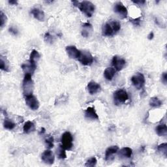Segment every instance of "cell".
<instances>
[{
    "mask_svg": "<svg viewBox=\"0 0 167 167\" xmlns=\"http://www.w3.org/2000/svg\"><path fill=\"white\" fill-rule=\"evenodd\" d=\"M97 162V161L96 157H91L86 161L85 166H88V167H93V166L96 165Z\"/></svg>",
    "mask_w": 167,
    "mask_h": 167,
    "instance_id": "29",
    "label": "cell"
},
{
    "mask_svg": "<svg viewBox=\"0 0 167 167\" xmlns=\"http://www.w3.org/2000/svg\"><path fill=\"white\" fill-rule=\"evenodd\" d=\"M45 143L46 147L48 149H51L54 147V138L52 137H50L45 140Z\"/></svg>",
    "mask_w": 167,
    "mask_h": 167,
    "instance_id": "30",
    "label": "cell"
},
{
    "mask_svg": "<svg viewBox=\"0 0 167 167\" xmlns=\"http://www.w3.org/2000/svg\"><path fill=\"white\" fill-rule=\"evenodd\" d=\"M114 12L118 14L121 19H125L127 16V9L121 2H118L114 5Z\"/></svg>",
    "mask_w": 167,
    "mask_h": 167,
    "instance_id": "9",
    "label": "cell"
},
{
    "mask_svg": "<svg viewBox=\"0 0 167 167\" xmlns=\"http://www.w3.org/2000/svg\"><path fill=\"white\" fill-rule=\"evenodd\" d=\"M118 150L119 147L118 146H112L109 148H108L105 152V159L106 161L110 160L112 155L118 152Z\"/></svg>",
    "mask_w": 167,
    "mask_h": 167,
    "instance_id": "16",
    "label": "cell"
},
{
    "mask_svg": "<svg viewBox=\"0 0 167 167\" xmlns=\"http://www.w3.org/2000/svg\"><path fill=\"white\" fill-rule=\"evenodd\" d=\"M37 68V65L28 61L22 65V69L26 74L32 75Z\"/></svg>",
    "mask_w": 167,
    "mask_h": 167,
    "instance_id": "12",
    "label": "cell"
},
{
    "mask_svg": "<svg viewBox=\"0 0 167 167\" xmlns=\"http://www.w3.org/2000/svg\"><path fill=\"white\" fill-rule=\"evenodd\" d=\"M85 117L90 120H98L99 116L96 113L95 108L93 107H88L85 111Z\"/></svg>",
    "mask_w": 167,
    "mask_h": 167,
    "instance_id": "18",
    "label": "cell"
},
{
    "mask_svg": "<svg viewBox=\"0 0 167 167\" xmlns=\"http://www.w3.org/2000/svg\"><path fill=\"white\" fill-rule=\"evenodd\" d=\"M40 54L39 53L35 51V50H33L32 52L30 54V62H31V63L36 64L37 62L40 59Z\"/></svg>",
    "mask_w": 167,
    "mask_h": 167,
    "instance_id": "24",
    "label": "cell"
},
{
    "mask_svg": "<svg viewBox=\"0 0 167 167\" xmlns=\"http://www.w3.org/2000/svg\"><path fill=\"white\" fill-rule=\"evenodd\" d=\"M154 33L152 31V32L149 33V34L148 36V38L149 40H152L154 39Z\"/></svg>",
    "mask_w": 167,
    "mask_h": 167,
    "instance_id": "36",
    "label": "cell"
},
{
    "mask_svg": "<svg viewBox=\"0 0 167 167\" xmlns=\"http://www.w3.org/2000/svg\"><path fill=\"white\" fill-rule=\"evenodd\" d=\"M92 32H93L92 25L90 24L89 23H84L82 25L81 33L82 35L84 37L86 38L89 37L91 35Z\"/></svg>",
    "mask_w": 167,
    "mask_h": 167,
    "instance_id": "15",
    "label": "cell"
},
{
    "mask_svg": "<svg viewBox=\"0 0 167 167\" xmlns=\"http://www.w3.org/2000/svg\"><path fill=\"white\" fill-rule=\"evenodd\" d=\"M157 151L166 157L167 155V144L163 143L159 145L157 147Z\"/></svg>",
    "mask_w": 167,
    "mask_h": 167,
    "instance_id": "27",
    "label": "cell"
},
{
    "mask_svg": "<svg viewBox=\"0 0 167 167\" xmlns=\"http://www.w3.org/2000/svg\"><path fill=\"white\" fill-rule=\"evenodd\" d=\"M77 7L79 8L81 12L86 14L88 17H91L95 11L94 5L89 1H83L82 2H79Z\"/></svg>",
    "mask_w": 167,
    "mask_h": 167,
    "instance_id": "3",
    "label": "cell"
},
{
    "mask_svg": "<svg viewBox=\"0 0 167 167\" xmlns=\"http://www.w3.org/2000/svg\"><path fill=\"white\" fill-rule=\"evenodd\" d=\"M73 138L72 135L69 132H65L62 137V146L67 150H70L73 146Z\"/></svg>",
    "mask_w": 167,
    "mask_h": 167,
    "instance_id": "5",
    "label": "cell"
},
{
    "mask_svg": "<svg viewBox=\"0 0 167 167\" xmlns=\"http://www.w3.org/2000/svg\"><path fill=\"white\" fill-rule=\"evenodd\" d=\"M9 31L10 33H13V34L14 35H18V33H19L18 30L16 29L15 27H14V26H11V28H9Z\"/></svg>",
    "mask_w": 167,
    "mask_h": 167,
    "instance_id": "34",
    "label": "cell"
},
{
    "mask_svg": "<svg viewBox=\"0 0 167 167\" xmlns=\"http://www.w3.org/2000/svg\"><path fill=\"white\" fill-rule=\"evenodd\" d=\"M157 135L159 137H164L167 135V127L166 124H160L155 128Z\"/></svg>",
    "mask_w": 167,
    "mask_h": 167,
    "instance_id": "21",
    "label": "cell"
},
{
    "mask_svg": "<svg viewBox=\"0 0 167 167\" xmlns=\"http://www.w3.org/2000/svg\"><path fill=\"white\" fill-rule=\"evenodd\" d=\"M45 40L48 43H52L53 42V37L51 35V33L47 32L45 35Z\"/></svg>",
    "mask_w": 167,
    "mask_h": 167,
    "instance_id": "31",
    "label": "cell"
},
{
    "mask_svg": "<svg viewBox=\"0 0 167 167\" xmlns=\"http://www.w3.org/2000/svg\"><path fill=\"white\" fill-rule=\"evenodd\" d=\"M129 99L127 91L124 89H118L114 94V103L116 105L123 104L127 101Z\"/></svg>",
    "mask_w": 167,
    "mask_h": 167,
    "instance_id": "4",
    "label": "cell"
},
{
    "mask_svg": "<svg viewBox=\"0 0 167 167\" xmlns=\"http://www.w3.org/2000/svg\"><path fill=\"white\" fill-rule=\"evenodd\" d=\"M132 2L136 4H139V5H143L146 3L145 1H132Z\"/></svg>",
    "mask_w": 167,
    "mask_h": 167,
    "instance_id": "37",
    "label": "cell"
},
{
    "mask_svg": "<svg viewBox=\"0 0 167 167\" xmlns=\"http://www.w3.org/2000/svg\"><path fill=\"white\" fill-rule=\"evenodd\" d=\"M66 52L69 57L71 59H78L80 56V52L74 46H68L66 47Z\"/></svg>",
    "mask_w": 167,
    "mask_h": 167,
    "instance_id": "13",
    "label": "cell"
},
{
    "mask_svg": "<svg viewBox=\"0 0 167 167\" xmlns=\"http://www.w3.org/2000/svg\"><path fill=\"white\" fill-rule=\"evenodd\" d=\"M31 13L33 14V16H34V18L38 20L39 21L43 22L45 20V13L42 10L37 9V8H35V9L31 10Z\"/></svg>",
    "mask_w": 167,
    "mask_h": 167,
    "instance_id": "17",
    "label": "cell"
},
{
    "mask_svg": "<svg viewBox=\"0 0 167 167\" xmlns=\"http://www.w3.org/2000/svg\"><path fill=\"white\" fill-rule=\"evenodd\" d=\"M149 105L154 108H157L162 105V102L158 97H152L149 100Z\"/></svg>",
    "mask_w": 167,
    "mask_h": 167,
    "instance_id": "25",
    "label": "cell"
},
{
    "mask_svg": "<svg viewBox=\"0 0 167 167\" xmlns=\"http://www.w3.org/2000/svg\"><path fill=\"white\" fill-rule=\"evenodd\" d=\"M26 103L32 110H37L40 105L37 99L33 95H30L26 97Z\"/></svg>",
    "mask_w": 167,
    "mask_h": 167,
    "instance_id": "8",
    "label": "cell"
},
{
    "mask_svg": "<svg viewBox=\"0 0 167 167\" xmlns=\"http://www.w3.org/2000/svg\"><path fill=\"white\" fill-rule=\"evenodd\" d=\"M116 70L113 67H107L104 71V77L107 80H112L115 76Z\"/></svg>",
    "mask_w": 167,
    "mask_h": 167,
    "instance_id": "22",
    "label": "cell"
},
{
    "mask_svg": "<svg viewBox=\"0 0 167 167\" xmlns=\"http://www.w3.org/2000/svg\"><path fill=\"white\" fill-rule=\"evenodd\" d=\"M45 132V129L44 128H42L41 129V131H40V133H44Z\"/></svg>",
    "mask_w": 167,
    "mask_h": 167,
    "instance_id": "39",
    "label": "cell"
},
{
    "mask_svg": "<svg viewBox=\"0 0 167 167\" xmlns=\"http://www.w3.org/2000/svg\"><path fill=\"white\" fill-rule=\"evenodd\" d=\"M3 127L8 130H13L15 127L16 124L10 119L5 118L3 122Z\"/></svg>",
    "mask_w": 167,
    "mask_h": 167,
    "instance_id": "26",
    "label": "cell"
},
{
    "mask_svg": "<svg viewBox=\"0 0 167 167\" xmlns=\"http://www.w3.org/2000/svg\"><path fill=\"white\" fill-rule=\"evenodd\" d=\"M140 17L139 18H137V19H131L130 20V22H132V24L133 25H135V26H140V22H141V20H140Z\"/></svg>",
    "mask_w": 167,
    "mask_h": 167,
    "instance_id": "33",
    "label": "cell"
},
{
    "mask_svg": "<svg viewBox=\"0 0 167 167\" xmlns=\"http://www.w3.org/2000/svg\"><path fill=\"white\" fill-rule=\"evenodd\" d=\"M35 130V124L32 121H28L25 123L23 127V131L25 134H29V133L34 131Z\"/></svg>",
    "mask_w": 167,
    "mask_h": 167,
    "instance_id": "20",
    "label": "cell"
},
{
    "mask_svg": "<svg viewBox=\"0 0 167 167\" xmlns=\"http://www.w3.org/2000/svg\"><path fill=\"white\" fill-rule=\"evenodd\" d=\"M0 18H1V27L3 28L7 20V16L2 11H1V14H0Z\"/></svg>",
    "mask_w": 167,
    "mask_h": 167,
    "instance_id": "32",
    "label": "cell"
},
{
    "mask_svg": "<svg viewBox=\"0 0 167 167\" xmlns=\"http://www.w3.org/2000/svg\"><path fill=\"white\" fill-rule=\"evenodd\" d=\"M87 88L88 90V92L91 95L96 94L98 92H99V91H101V86H100V84H99L98 83H96L94 81L89 82L88 83Z\"/></svg>",
    "mask_w": 167,
    "mask_h": 167,
    "instance_id": "14",
    "label": "cell"
},
{
    "mask_svg": "<svg viewBox=\"0 0 167 167\" xmlns=\"http://www.w3.org/2000/svg\"><path fill=\"white\" fill-rule=\"evenodd\" d=\"M65 149H64L62 146H60L59 148L57 149V154L58 157L60 159H64L67 158V154L65 152Z\"/></svg>",
    "mask_w": 167,
    "mask_h": 167,
    "instance_id": "28",
    "label": "cell"
},
{
    "mask_svg": "<svg viewBox=\"0 0 167 167\" xmlns=\"http://www.w3.org/2000/svg\"><path fill=\"white\" fill-rule=\"evenodd\" d=\"M0 68L4 71H9V62L7 61L6 57H3V56H1V58H0Z\"/></svg>",
    "mask_w": 167,
    "mask_h": 167,
    "instance_id": "23",
    "label": "cell"
},
{
    "mask_svg": "<svg viewBox=\"0 0 167 167\" xmlns=\"http://www.w3.org/2000/svg\"><path fill=\"white\" fill-rule=\"evenodd\" d=\"M112 63L115 70L120 71L124 68L125 64H126V61H125L123 58L118 56H116L113 57Z\"/></svg>",
    "mask_w": 167,
    "mask_h": 167,
    "instance_id": "11",
    "label": "cell"
},
{
    "mask_svg": "<svg viewBox=\"0 0 167 167\" xmlns=\"http://www.w3.org/2000/svg\"><path fill=\"white\" fill-rule=\"evenodd\" d=\"M145 82V77L144 75L141 73H137L131 78V82L132 85L138 89H140L144 87Z\"/></svg>",
    "mask_w": 167,
    "mask_h": 167,
    "instance_id": "7",
    "label": "cell"
},
{
    "mask_svg": "<svg viewBox=\"0 0 167 167\" xmlns=\"http://www.w3.org/2000/svg\"><path fill=\"white\" fill-rule=\"evenodd\" d=\"M161 81L164 85H166V84H167V73L166 72L163 73L162 74Z\"/></svg>",
    "mask_w": 167,
    "mask_h": 167,
    "instance_id": "35",
    "label": "cell"
},
{
    "mask_svg": "<svg viewBox=\"0 0 167 167\" xmlns=\"http://www.w3.org/2000/svg\"><path fill=\"white\" fill-rule=\"evenodd\" d=\"M9 4H11V5H17L18 4V2L17 1H16V0H11V1H9Z\"/></svg>",
    "mask_w": 167,
    "mask_h": 167,
    "instance_id": "38",
    "label": "cell"
},
{
    "mask_svg": "<svg viewBox=\"0 0 167 167\" xmlns=\"http://www.w3.org/2000/svg\"><path fill=\"white\" fill-rule=\"evenodd\" d=\"M78 60L83 65L89 66L94 62V57L89 52L83 51L80 52Z\"/></svg>",
    "mask_w": 167,
    "mask_h": 167,
    "instance_id": "6",
    "label": "cell"
},
{
    "mask_svg": "<svg viewBox=\"0 0 167 167\" xmlns=\"http://www.w3.org/2000/svg\"><path fill=\"white\" fill-rule=\"evenodd\" d=\"M22 89L24 95L28 96L32 95L33 89H34V84L31 78V75L25 74L22 82Z\"/></svg>",
    "mask_w": 167,
    "mask_h": 167,
    "instance_id": "2",
    "label": "cell"
},
{
    "mask_svg": "<svg viewBox=\"0 0 167 167\" xmlns=\"http://www.w3.org/2000/svg\"><path fill=\"white\" fill-rule=\"evenodd\" d=\"M41 159L46 164H52L54 163L55 157L51 150L46 149L43 154H42Z\"/></svg>",
    "mask_w": 167,
    "mask_h": 167,
    "instance_id": "10",
    "label": "cell"
},
{
    "mask_svg": "<svg viewBox=\"0 0 167 167\" xmlns=\"http://www.w3.org/2000/svg\"><path fill=\"white\" fill-rule=\"evenodd\" d=\"M121 29V24L118 21L112 20L105 24L102 28L103 35L106 37H111L118 33Z\"/></svg>",
    "mask_w": 167,
    "mask_h": 167,
    "instance_id": "1",
    "label": "cell"
},
{
    "mask_svg": "<svg viewBox=\"0 0 167 167\" xmlns=\"http://www.w3.org/2000/svg\"><path fill=\"white\" fill-rule=\"evenodd\" d=\"M132 154V150L129 147H125L121 149L118 155L121 158H131Z\"/></svg>",
    "mask_w": 167,
    "mask_h": 167,
    "instance_id": "19",
    "label": "cell"
}]
</instances>
